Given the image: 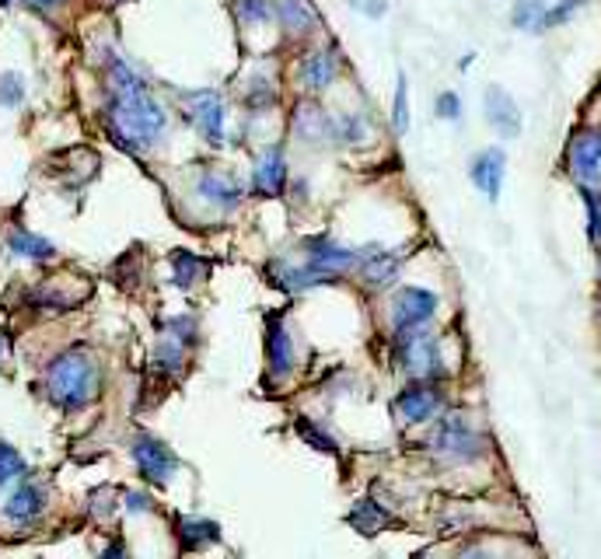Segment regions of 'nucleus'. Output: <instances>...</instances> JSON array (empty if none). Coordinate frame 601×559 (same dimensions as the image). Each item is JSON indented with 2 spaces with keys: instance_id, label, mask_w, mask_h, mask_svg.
<instances>
[{
  "instance_id": "1",
  "label": "nucleus",
  "mask_w": 601,
  "mask_h": 559,
  "mask_svg": "<svg viewBox=\"0 0 601 559\" xmlns=\"http://www.w3.org/2000/svg\"><path fill=\"white\" fill-rule=\"evenodd\" d=\"M105 126H109V137L123 151L140 154L165 133V109L151 98L147 84L112 91V102L105 109Z\"/></svg>"
},
{
  "instance_id": "2",
  "label": "nucleus",
  "mask_w": 601,
  "mask_h": 559,
  "mask_svg": "<svg viewBox=\"0 0 601 559\" xmlns=\"http://www.w3.org/2000/svg\"><path fill=\"white\" fill-rule=\"evenodd\" d=\"M46 395L53 406L67 413L88 406L98 395V364L91 360V353L63 350L60 357H53V364L46 367Z\"/></svg>"
},
{
  "instance_id": "3",
  "label": "nucleus",
  "mask_w": 601,
  "mask_h": 559,
  "mask_svg": "<svg viewBox=\"0 0 601 559\" xmlns=\"http://www.w3.org/2000/svg\"><path fill=\"white\" fill-rule=\"evenodd\" d=\"M395 353H399V364L413 378H444V360H441V343H437L430 332L423 329H402L395 336Z\"/></svg>"
},
{
  "instance_id": "4",
  "label": "nucleus",
  "mask_w": 601,
  "mask_h": 559,
  "mask_svg": "<svg viewBox=\"0 0 601 559\" xmlns=\"http://www.w3.org/2000/svg\"><path fill=\"white\" fill-rule=\"evenodd\" d=\"M434 451L448 462H476L483 458L486 444H483V434L472 427L465 416H444L434 430Z\"/></svg>"
},
{
  "instance_id": "5",
  "label": "nucleus",
  "mask_w": 601,
  "mask_h": 559,
  "mask_svg": "<svg viewBox=\"0 0 601 559\" xmlns=\"http://www.w3.org/2000/svg\"><path fill=\"white\" fill-rule=\"evenodd\" d=\"M133 465H137V472L147 479V483H158L165 486L168 479L179 472V458H175V451L168 448V444H161L158 437L151 434H137L133 437Z\"/></svg>"
},
{
  "instance_id": "6",
  "label": "nucleus",
  "mask_w": 601,
  "mask_h": 559,
  "mask_svg": "<svg viewBox=\"0 0 601 559\" xmlns=\"http://www.w3.org/2000/svg\"><path fill=\"white\" fill-rule=\"evenodd\" d=\"M444 406V395L434 381L413 378V385H406L395 395V416L402 423H430Z\"/></svg>"
},
{
  "instance_id": "7",
  "label": "nucleus",
  "mask_w": 601,
  "mask_h": 559,
  "mask_svg": "<svg viewBox=\"0 0 601 559\" xmlns=\"http://www.w3.org/2000/svg\"><path fill=\"white\" fill-rule=\"evenodd\" d=\"M186 119H193L196 130L210 144H224V98L214 88H200L186 95Z\"/></svg>"
},
{
  "instance_id": "8",
  "label": "nucleus",
  "mask_w": 601,
  "mask_h": 559,
  "mask_svg": "<svg viewBox=\"0 0 601 559\" xmlns=\"http://www.w3.org/2000/svg\"><path fill=\"white\" fill-rule=\"evenodd\" d=\"M437 315V294L423 287H402L392 301V325L395 332L402 329H423Z\"/></svg>"
},
{
  "instance_id": "9",
  "label": "nucleus",
  "mask_w": 601,
  "mask_h": 559,
  "mask_svg": "<svg viewBox=\"0 0 601 559\" xmlns=\"http://www.w3.org/2000/svg\"><path fill=\"white\" fill-rule=\"evenodd\" d=\"M570 172L581 186H598L601 179V130H577L567 147Z\"/></svg>"
},
{
  "instance_id": "10",
  "label": "nucleus",
  "mask_w": 601,
  "mask_h": 559,
  "mask_svg": "<svg viewBox=\"0 0 601 559\" xmlns=\"http://www.w3.org/2000/svg\"><path fill=\"white\" fill-rule=\"evenodd\" d=\"M357 263H360V252L343 249V245L332 242V238H325V235L308 242V266L322 270L325 277H339V273L357 270Z\"/></svg>"
},
{
  "instance_id": "11",
  "label": "nucleus",
  "mask_w": 601,
  "mask_h": 559,
  "mask_svg": "<svg viewBox=\"0 0 601 559\" xmlns=\"http://www.w3.org/2000/svg\"><path fill=\"white\" fill-rule=\"evenodd\" d=\"M294 133L308 144H325L329 137H339V123H332V116L315 102H298L294 109Z\"/></svg>"
},
{
  "instance_id": "12",
  "label": "nucleus",
  "mask_w": 601,
  "mask_h": 559,
  "mask_svg": "<svg viewBox=\"0 0 601 559\" xmlns=\"http://www.w3.org/2000/svg\"><path fill=\"white\" fill-rule=\"evenodd\" d=\"M504 172H507V154L500 151V147L483 151L469 168L472 182H476V186L486 193V200H493V203L500 200V189H504Z\"/></svg>"
},
{
  "instance_id": "13",
  "label": "nucleus",
  "mask_w": 601,
  "mask_h": 559,
  "mask_svg": "<svg viewBox=\"0 0 601 559\" xmlns=\"http://www.w3.org/2000/svg\"><path fill=\"white\" fill-rule=\"evenodd\" d=\"M42 511H46V490L39 483H21L4 504V518L21 528L32 525L35 518H42Z\"/></svg>"
},
{
  "instance_id": "14",
  "label": "nucleus",
  "mask_w": 601,
  "mask_h": 559,
  "mask_svg": "<svg viewBox=\"0 0 601 559\" xmlns=\"http://www.w3.org/2000/svg\"><path fill=\"white\" fill-rule=\"evenodd\" d=\"M483 109H486V119H490V126H497L500 137H518V130H521L518 105H514V98L507 95L504 88L490 84V88H486V95H483Z\"/></svg>"
},
{
  "instance_id": "15",
  "label": "nucleus",
  "mask_w": 601,
  "mask_h": 559,
  "mask_svg": "<svg viewBox=\"0 0 601 559\" xmlns=\"http://www.w3.org/2000/svg\"><path fill=\"white\" fill-rule=\"evenodd\" d=\"M266 364H270L273 378H287L294 371V346L280 315L266 322Z\"/></svg>"
},
{
  "instance_id": "16",
  "label": "nucleus",
  "mask_w": 601,
  "mask_h": 559,
  "mask_svg": "<svg viewBox=\"0 0 601 559\" xmlns=\"http://www.w3.org/2000/svg\"><path fill=\"white\" fill-rule=\"evenodd\" d=\"M287 186V165H284V154L280 151H266L259 158L256 172H252V189L259 196H280Z\"/></svg>"
},
{
  "instance_id": "17",
  "label": "nucleus",
  "mask_w": 601,
  "mask_h": 559,
  "mask_svg": "<svg viewBox=\"0 0 601 559\" xmlns=\"http://www.w3.org/2000/svg\"><path fill=\"white\" fill-rule=\"evenodd\" d=\"M200 196L207 203H214L217 210H235L242 203V189L231 175H221V172H203L200 175Z\"/></svg>"
},
{
  "instance_id": "18",
  "label": "nucleus",
  "mask_w": 601,
  "mask_h": 559,
  "mask_svg": "<svg viewBox=\"0 0 601 559\" xmlns=\"http://www.w3.org/2000/svg\"><path fill=\"white\" fill-rule=\"evenodd\" d=\"M339 74V56L332 49H322V53L304 56L301 63V81L308 84L311 91H325Z\"/></svg>"
},
{
  "instance_id": "19",
  "label": "nucleus",
  "mask_w": 601,
  "mask_h": 559,
  "mask_svg": "<svg viewBox=\"0 0 601 559\" xmlns=\"http://www.w3.org/2000/svg\"><path fill=\"white\" fill-rule=\"evenodd\" d=\"M273 11H277L280 25L294 35L315 32L318 28V11L311 7V0H273Z\"/></svg>"
},
{
  "instance_id": "20",
  "label": "nucleus",
  "mask_w": 601,
  "mask_h": 559,
  "mask_svg": "<svg viewBox=\"0 0 601 559\" xmlns=\"http://www.w3.org/2000/svg\"><path fill=\"white\" fill-rule=\"evenodd\" d=\"M399 266H402V259L395 256V252H360L357 270L371 287H385V283H392L399 277Z\"/></svg>"
},
{
  "instance_id": "21",
  "label": "nucleus",
  "mask_w": 601,
  "mask_h": 559,
  "mask_svg": "<svg viewBox=\"0 0 601 559\" xmlns=\"http://www.w3.org/2000/svg\"><path fill=\"white\" fill-rule=\"evenodd\" d=\"M7 249H11L14 256H21V259H35V263H46V259L56 256L53 242L32 235V231H25V228L11 231V238H7Z\"/></svg>"
},
{
  "instance_id": "22",
  "label": "nucleus",
  "mask_w": 601,
  "mask_h": 559,
  "mask_svg": "<svg viewBox=\"0 0 601 559\" xmlns=\"http://www.w3.org/2000/svg\"><path fill=\"white\" fill-rule=\"evenodd\" d=\"M346 521H350V525L357 528L360 535H378L392 518H388L385 507H378L374 500H360V504L350 511V518H346Z\"/></svg>"
},
{
  "instance_id": "23",
  "label": "nucleus",
  "mask_w": 601,
  "mask_h": 559,
  "mask_svg": "<svg viewBox=\"0 0 601 559\" xmlns=\"http://www.w3.org/2000/svg\"><path fill=\"white\" fill-rule=\"evenodd\" d=\"M179 539L182 549H203L221 539V528L214 521H179Z\"/></svg>"
},
{
  "instance_id": "24",
  "label": "nucleus",
  "mask_w": 601,
  "mask_h": 559,
  "mask_svg": "<svg viewBox=\"0 0 601 559\" xmlns=\"http://www.w3.org/2000/svg\"><path fill=\"white\" fill-rule=\"evenodd\" d=\"M172 270H175V283H179V287H189V283L207 277L210 266H207V259H200V256H193V252L179 249L172 256Z\"/></svg>"
},
{
  "instance_id": "25",
  "label": "nucleus",
  "mask_w": 601,
  "mask_h": 559,
  "mask_svg": "<svg viewBox=\"0 0 601 559\" xmlns=\"http://www.w3.org/2000/svg\"><path fill=\"white\" fill-rule=\"evenodd\" d=\"M294 430H298V437L304 444H311L315 451H325V455H339V444H336V437H329L325 434L318 423H311L308 416H298V423H294Z\"/></svg>"
},
{
  "instance_id": "26",
  "label": "nucleus",
  "mask_w": 601,
  "mask_h": 559,
  "mask_svg": "<svg viewBox=\"0 0 601 559\" xmlns=\"http://www.w3.org/2000/svg\"><path fill=\"white\" fill-rule=\"evenodd\" d=\"M542 18H546V0H518L511 14L514 28L521 32H542Z\"/></svg>"
},
{
  "instance_id": "27",
  "label": "nucleus",
  "mask_w": 601,
  "mask_h": 559,
  "mask_svg": "<svg viewBox=\"0 0 601 559\" xmlns=\"http://www.w3.org/2000/svg\"><path fill=\"white\" fill-rule=\"evenodd\" d=\"M25 469H28V465H25V458H21V451L0 441V486L21 479V476H25Z\"/></svg>"
},
{
  "instance_id": "28",
  "label": "nucleus",
  "mask_w": 601,
  "mask_h": 559,
  "mask_svg": "<svg viewBox=\"0 0 601 559\" xmlns=\"http://www.w3.org/2000/svg\"><path fill=\"white\" fill-rule=\"evenodd\" d=\"M584 207H588V235L591 242L601 245V196L595 193V186H581Z\"/></svg>"
},
{
  "instance_id": "29",
  "label": "nucleus",
  "mask_w": 601,
  "mask_h": 559,
  "mask_svg": "<svg viewBox=\"0 0 601 559\" xmlns=\"http://www.w3.org/2000/svg\"><path fill=\"white\" fill-rule=\"evenodd\" d=\"M581 7H584V0H560L556 7H546V18H542V32H546V28L563 25V21H570V18H574V11H581Z\"/></svg>"
},
{
  "instance_id": "30",
  "label": "nucleus",
  "mask_w": 601,
  "mask_h": 559,
  "mask_svg": "<svg viewBox=\"0 0 601 559\" xmlns=\"http://www.w3.org/2000/svg\"><path fill=\"white\" fill-rule=\"evenodd\" d=\"M395 130H406L409 126V102H406V74H399V84H395V112H392Z\"/></svg>"
},
{
  "instance_id": "31",
  "label": "nucleus",
  "mask_w": 601,
  "mask_h": 559,
  "mask_svg": "<svg viewBox=\"0 0 601 559\" xmlns=\"http://www.w3.org/2000/svg\"><path fill=\"white\" fill-rule=\"evenodd\" d=\"M273 11L270 0H242L238 4V18L249 21V25H256V21H266V14Z\"/></svg>"
},
{
  "instance_id": "32",
  "label": "nucleus",
  "mask_w": 601,
  "mask_h": 559,
  "mask_svg": "<svg viewBox=\"0 0 601 559\" xmlns=\"http://www.w3.org/2000/svg\"><path fill=\"white\" fill-rule=\"evenodd\" d=\"M437 116L455 123V119L462 116V98H458L455 91H441V95H437Z\"/></svg>"
},
{
  "instance_id": "33",
  "label": "nucleus",
  "mask_w": 601,
  "mask_h": 559,
  "mask_svg": "<svg viewBox=\"0 0 601 559\" xmlns=\"http://www.w3.org/2000/svg\"><path fill=\"white\" fill-rule=\"evenodd\" d=\"M21 95H25V88H21V77L18 74L0 77V102H4V105H18Z\"/></svg>"
},
{
  "instance_id": "34",
  "label": "nucleus",
  "mask_w": 601,
  "mask_h": 559,
  "mask_svg": "<svg viewBox=\"0 0 601 559\" xmlns=\"http://www.w3.org/2000/svg\"><path fill=\"white\" fill-rule=\"evenodd\" d=\"M360 137H364V123H360L357 116L339 119V140H350V144H357Z\"/></svg>"
},
{
  "instance_id": "35",
  "label": "nucleus",
  "mask_w": 601,
  "mask_h": 559,
  "mask_svg": "<svg viewBox=\"0 0 601 559\" xmlns=\"http://www.w3.org/2000/svg\"><path fill=\"white\" fill-rule=\"evenodd\" d=\"M353 7H360V11H367L371 18H381V14L388 11L385 0H378V4H371V0H353Z\"/></svg>"
},
{
  "instance_id": "36",
  "label": "nucleus",
  "mask_w": 601,
  "mask_h": 559,
  "mask_svg": "<svg viewBox=\"0 0 601 559\" xmlns=\"http://www.w3.org/2000/svg\"><path fill=\"white\" fill-rule=\"evenodd\" d=\"M126 507H130V511H151V497H144V493H130V497H126Z\"/></svg>"
},
{
  "instance_id": "37",
  "label": "nucleus",
  "mask_w": 601,
  "mask_h": 559,
  "mask_svg": "<svg viewBox=\"0 0 601 559\" xmlns=\"http://www.w3.org/2000/svg\"><path fill=\"white\" fill-rule=\"evenodd\" d=\"M32 7H42V11H49V7H60L63 0H28Z\"/></svg>"
},
{
  "instance_id": "38",
  "label": "nucleus",
  "mask_w": 601,
  "mask_h": 559,
  "mask_svg": "<svg viewBox=\"0 0 601 559\" xmlns=\"http://www.w3.org/2000/svg\"><path fill=\"white\" fill-rule=\"evenodd\" d=\"M7 350H11V343H7L4 329H0V357H7Z\"/></svg>"
},
{
  "instance_id": "39",
  "label": "nucleus",
  "mask_w": 601,
  "mask_h": 559,
  "mask_svg": "<svg viewBox=\"0 0 601 559\" xmlns=\"http://www.w3.org/2000/svg\"><path fill=\"white\" fill-rule=\"evenodd\" d=\"M14 4V0H0V7H11Z\"/></svg>"
}]
</instances>
